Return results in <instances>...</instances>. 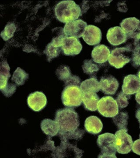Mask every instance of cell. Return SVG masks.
<instances>
[{
    "mask_svg": "<svg viewBox=\"0 0 140 158\" xmlns=\"http://www.w3.org/2000/svg\"><path fill=\"white\" fill-rule=\"evenodd\" d=\"M55 120L58 126L59 134L72 132L78 130L79 126L78 114L71 108L57 110Z\"/></svg>",
    "mask_w": 140,
    "mask_h": 158,
    "instance_id": "cell-1",
    "label": "cell"
},
{
    "mask_svg": "<svg viewBox=\"0 0 140 158\" xmlns=\"http://www.w3.org/2000/svg\"><path fill=\"white\" fill-rule=\"evenodd\" d=\"M56 17L63 23L74 21L82 15L80 7L73 1H64L58 3L55 9Z\"/></svg>",
    "mask_w": 140,
    "mask_h": 158,
    "instance_id": "cell-2",
    "label": "cell"
},
{
    "mask_svg": "<svg viewBox=\"0 0 140 158\" xmlns=\"http://www.w3.org/2000/svg\"><path fill=\"white\" fill-rule=\"evenodd\" d=\"M97 144L101 149L98 158H115L117 152L116 137L115 135L106 133L98 136Z\"/></svg>",
    "mask_w": 140,
    "mask_h": 158,
    "instance_id": "cell-3",
    "label": "cell"
},
{
    "mask_svg": "<svg viewBox=\"0 0 140 158\" xmlns=\"http://www.w3.org/2000/svg\"><path fill=\"white\" fill-rule=\"evenodd\" d=\"M83 93L80 86L68 85L65 86L62 94V103L65 106L75 108L82 102Z\"/></svg>",
    "mask_w": 140,
    "mask_h": 158,
    "instance_id": "cell-4",
    "label": "cell"
},
{
    "mask_svg": "<svg viewBox=\"0 0 140 158\" xmlns=\"http://www.w3.org/2000/svg\"><path fill=\"white\" fill-rule=\"evenodd\" d=\"M132 55V52L125 48H117L112 51L109 62L112 66L119 69L131 61Z\"/></svg>",
    "mask_w": 140,
    "mask_h": 158,
    "instance_id": "cell-5",
    "label": "cell"
},
{
    "mask_svg": "<svg viewBox=\"0 0 140 158\" xmlns=\"http://www.w3.org/2000/svg\"><path fill=\"white\" fill-rule=\"evenodd\" d=\"M117 102L111 96L103 97L99 100L97 105L98 112L106 117H113L119 113Z\"/></svg>",
    "mask_w": 140,
    "mask_h": 158,
    "instance_id": "cell-6",
    "label": "cell"
},
{
    "mask_svg": "<svg viewBox=\"0 0 140 158\" xmlns=\"http://www.w3.org/2000/svg\"><path fill=\"white\" fill-rule=\"evenodd\" d=\"M128 130H120L115 133L117 152L122 154H126L131 151L133 142L131 136L127 134Z\"/></svg>",
    "mask_w": 140,
    "mask_h": 158,
    "instance_id": "cell-7",
    "label": "cell"
},
{
    "mask_svg": "<svg viewBox=\"0 0 140 158\" xmlns=\"http://www.w3.org/2000/svg\"><path fill=\"white\" fill-rule=\"evenodd\" d=\"M61 144L56 148V157L81 158L84 152L65 140H61Z\"/></svg>",
    "mask_w": 140,
    "mask_h": 158,
    "instance_id": "cell-8",
    "label": "cell"
},
{
    "mask_svg": "<svg viewBox=\"0 0 140 158\" xmlns=\"http://www.w3.org/2000/svg\"><path fill=\"white\" fill-rule=\"evenodd\" d=\"M87 24L82 19H78L67 23L64 27V31L67 37H74L77 38L82 37Z\"/></svg>",
    "mask_w": 140,
    "mask_h": 158,
    "instance_id": "cell-9",
    "label": "cell"
},
{
    "mask_svg": "<svg viewBox=\"0 0 140 158\" xmlns=\"http://www.w3.org/2000/svg\"><path fill=\"white\" fill-rule=\"evenodd\" d=\"M61 49L66 56H74L81 52L82 46L78 38L67 37L63 40Z\"/></svg>",
    "mask_w": 140,
    "mask_h": 158,
    "instance_id": "cell-10",
    "label": "cell"
},
{
    "mask_svg": "<svg viewBox=\"0 0 140 158\" xmlns=\"http://www.w3.org/2000/svg\"><path fill=\"white\" fill-rule=\"evenodd\" d=\"M29 107L35 112H39L43 110L47 104L46 96L42 92L36 91L31 94L27 98Z\"/></svg>",
    "mask_w": 140,
    "mask_h": 158,
    "instance_id": "cell-11",
    "label": "cell"
},
{
    "mask_svg": "<svg viewBox=\"0 0 140 158\" xmlns=\"http://www.w3.org/2000/svg\"><path fill=\"white\" fill-rule=\"evenodd\" d=\"M102 34L100 29L95 26L88 25L85 30L82 38L84 41L90 45L99 44Z\"/></svg>",
    "mask_w": 140,
    "mask_h": 158,
    "instance_id": "cell-12",
    "label": "cell"
},
{
    "mask_svg": "<svg viewBox=\"0 0 140 158\" xmlns=\"http://www.w3.org/2000/svg\"><path fill=\"white\" fill-rule=\"evenodd\" d=\"M106 37L108 41L111 44L118 46L125 42L127 35L121 27H115L109 29Z\"/></svg>",
    "mask_w": 140,
    "mask_h": 158,
    "instance_id": "cell-13",
    "label": "cell"
},
{
    "mask_svg": "<svg viewBox=\"0 0 140 158\" xmlns=\"http://www.w3.org/2000/svg\"><path fill=\"white\" fill-rule=\"evenodd\" d=\"M122 88L126 94L131 95L138 93L140 90V79L134 75H129L124 77Z\"/></svg>",
    "mask_w": 140,
    "mask_h": 158,
    "instance_id": "cell-14",
    "label": "cell"
},
{
    "mask_svg": "<svg viewBox=\"0 0 140 158\" xmlns=\"http://www.w3.org/2000/svg\"><path fill=\"white\" fill-rule=\"evenodd\" d=\"M101 91L106 94L114 95L119 87V82L114 77L111 75L102 77L100 82Z\"/></svg>",
    "mask_w": 140,
    "mask_h": 158,
    "instance_id": "cell-15",
    "label": "cell"
},
{
    "mask_svg": "<svg viewBox=\"0 0 140 158\" xmlns=\"http://www.w3.org/2000/svg\"><path fill=\"white\" fill-rule=\"evenodd\" d=\"M120 25L127 36H139L140 33V21L135 17L123 19Z\"/></svg>",
    "mask_w": 140,
    "mask_h": 158,
    "instance_id": "cell-16",
    "label": "cell"
},
{
    "mask_svg": "<svg viewBox=\"0 0 140 158\" xmlns=\"http://www.w3.org/2000/svg\"><path fill=\"white\" fill-rule=\"evenodd\" d=\"M110 55V52L109 49L103 44L96 46L92 52L93 61L98 64H102L107 62Z\"/></svg>",
    "mask_w": 140,
    "mask_h": 158,
    "instance_id": "cell-17",
    "label": "cell"
},
{
    "mask_svg": "<svg viewBox=\"0 0 140 158\" xmlns=\"http://www.w3.org/2000/svg\"><path fill=\"white\" fill-rule=\"evenodd\" d=\"M85 127L88 133L97 135L101 132L103 125L100 119L95 116H91L86 119Z\"/></svg>",
    "mask_w": 140,
    "mask_h": 158,
    "instance_id": "cell-18",
    "label": "cell"
},
{
    "mask_svg": "<svg viewBox=\"0 0 140 158\" xmlns=\"http://www.w3.org/2000/svg\"><path fill=\"white\" fill-rule=\"evenodd\" d=\"M10 68L7 61H3L1 63V72H0V89L1 91L6 90L11 87L13 84H8L9 78L11 77Z\"/></svg>",
    "mask_w": 140,
    "mask_h": 158,
    "instance_id": "cell-19",
    "label": "cell"
},
{
    "mask_svg": "<svg viewBox=\"0 0 140 158\" xmlns=\"http://www.w3.org/2000/svg\"><path fill=\"white\" fill-rule=\"evenodd\" d=\"M99 100V97L94 92L83 93L82 102L84 107L87 110L93 112L96 111Z\"/></svg>",
    "mask_w": 140,
    "mask_h": 158,
    "instance_id": "cell-20",
    "label": "cell"
},
{
    "mask_svg": "<svg viewBox=\"0 0 140 158\" xmlns=\"http://www.w3.org/2000/svg\"><path fill=\"white\" fill-rule=\"evenodd\" d=\"M41 129L50 138L58 135L59 132L58 126L57 122L48 118L43 119L41 123Z\"/></svg>",
    "mask_w": 140,
    "mask_h": 158,
    "instance_id": "cell-21",
    "label": "cell"
},
{
    "mask_svg": "<svg viewBox=\"0 0 140 158\" xmlns=\"http://www.w3.org/2000/svg\"><path fill=\"white\" fill-rule=\"evenodd\" d=\"M80 88L82 93L86 92L97 93L101 90L99 82L95 77H92L82 82Z\"/></svg>",
    "mask_w": 140,
    "mask_h": 158,
    "instance_id": "cell-22",
    "label": "cell"
},
{
    "mask_svg": "<svg viewBox=\"0 0 140 158\" xmlns=\"http://www.w3.org/2000/svg\"><path fill=\"white\" fill-rule=\"evenodd\" d=\"M128 118V113L126 112H121L113 117V121L118 129L128 130L127 126Z\"/></svg>",
    "mask_w": 140,
    "mask_h": 158,
    "instance_id": "cell-23",
    "label": "cell"
},
{
    "mask_svg": "<svg viewBox=\"0 0 140 158\" xmlns=\"http://www.w3.org/2000/svg\"><path fill=\"white\" fill-rule=\"evenodd\" d=\"M29 78V74L19 67L17 68L13 73L11 80L18 86L23 85Z\"/></svg>",
    "mask_w": 140,
    "mask_h": 158,
    "instance_id": "cell-24",
    "label": "cell"
},
{
    "mask_svg": "<svg viewBox=\"0 0 140 158\" xmlns=\"http://www.w3.org/2000/svg\"><path fill=\"white\" fill-rule=\"evenodd\" d=\"M124 48L133 52L140 47V39L139 36H127Z\"/></svg>",
    "mask_w": 140,
    "mask_h": 158,
    "instance_id": "cell-25",
    "label": "cell"
},
{
    "mask_svg": "<svg viewBox=\"0 0 140 158\" xmlns=\"http://www.w3.org/2000/svg\"><path fill=\"white\" fill-rule=\"evenodd\" d=\"M61 50H62L61 48L54 46L52 44L50 43L46 46L44 51V53H45L47 56L48 61L49 62H50L52 59L58 56Z\"/></svg>",
    "mask_w": 140,
    "mask_h": 158,
    "instance_id": "cell-26",
    "label": "cell"
},
{
    "mask_svg": "<svg viewBox=\"0 0 140 158\" xmlns=\"http://www.w3.org/2000/svg\"><path fill=\"white\" fill-rule=\"evenodd\" d=\"M82 69L85 73L90 75H93L99 70L98 65L91 60H86L84 61Z\"/></svg>",
    "mask_w": 140,
    "mask_h": 158,
    "instance_id": "cell-27",
    "label": "cell"
},
{
    "mask_svg": "<svg viewBox=\"0 0 140 158\" xmlns=\"http://www.w3.org/2000/svg\"><path fill=\"white\" fill-rule=\"evenodd\" d=\"M130 97V95L126 94L121 91L118 94L115 100L117 102L118 107L120 109H123L126 108L129 104V100Z\"/></svg>",
    "mask_w": 140,
    "mask_h": 158,
    "instance_id": "cell-28",
    "label": "cell"
},
{
    "mask_svg": "<svg viewBox=\"0 0 140 158\" xmlns=\"http://www.w3.org/2000/svg\"><path fill=\"white\" fill-rule=\"evenodd\" d=\"M16 27L13 23H9L6 25L4 31L1 33V37L5 41L9 40L14 35Z\"/></svg>",
    "mask_w": 140,
    "mask_h": 158,
    "instance_id": "cell-29",
    "label": "cell"
},
{
    "mask_svg": "<svg viewBox=\"0 0 140 158\" xmlns=\"http://www.w3.org/2000/svg\"><path fill=\"white\" fill-rule=\"evenodd\" d=\"M56 74L59 80L66 81L71 76L70 68L67 65H63L60 66L57 69Z\"/></svg>",
    "mask_w": 140,
    "mask_h": 158,
    "instance_id": "cell-30",
    "label": "cell"
},
{
    "mask_svg": "<svg viewBox=\"0 0 140 158\" xmlns=\"http://www.w3.org/2000/svg\"><path fill=\"white\" fill-rule=\"evenodd\" d=\"M131 64L135 68L140 66V47L132 52Z\"/></svg>",
    "mask_w": 140,
    "mask_h": 158,
    "instance_id": "cell-31",
    "label": "cell"
},
{
    "mask_svg": "<svg viewBox=\"0 0 140 158\" xmlns=\"http://www.w3.org/2000/svg\"><path fill=\"white\" fill-rule=\"evenodd\" d=\"M81 80L78 77L75 75L71 76L65 81V86L68 85H75L80 86Z\"/></svg>",
    "mask_w": 140,
    "mask_h": 158,
    "instance_id": "cell-32",
    "label": "cell"
},
{
    "mask_svg": "<svg viewBox=\"0 0 140 158\" xmlns=\"http://www.w3.org/2000/svg\"><path fill=\"white\" fill-rule=\"evenodd\" d=\"M139 137V139H138L134 142L132 149L135 153L140 156V134Z\"/></svg>",
    "mask_w": 140,
    "mask_h": 158,
    "instance_id": "cell-33",
    "label": "cell"
},
{
    "mask_svg": "<svg viewBox=\"0 0 140 158\" xmlns=\"http://www.w3.org/2000/svg\"><path fill=\"white\" fill-rule=\"evenodd\" d=\"M136 117L138 119L139 123H140V107L137 110L135 114Z\"/></svg>",
    "mask_w": 140,
    "mask_h": 158,
    "instance_id": "cell-34",
    "label": "cell"
},
{
    "mask_svg": "<svg viewBox=\"0 0 140 158\" xmlns=\"http://www.w3.org/2000/svg\"><path fill=\"white\" fill-rule=\"evenodd\" d=\"M135 99L138 103L140 105V90L136 94Z\"/></svg>",
    "mask_w": 140,
    "mask_h": 158,
    "instance_id": "cell-35",
    "label": "cell"
},
{
    "mask_svg": "<svg viewBox=\"0 0 140 158\" xmlns=\"http://www.w3.org/2000/svg\"><path fill=\"white\" fill-rule=\"evenodd\" d=\"M137 76L140 79V69L139 70L138 72Z\"/></svg>",
    "mask_w": 140,
    "mask_h": 158,
    "instance_id": "cell-36",
    "label": "cell"
},
{
    "mask_svg": "<svg viewBox=\"0 0 140 158\" xmlns=\"http://www.w3.org/2000/svg\"><path fill=\"white\" fill-rule=\"evenodd\" d=\"M139 39L140 40V34H139Z\"/></svg>",
    "mask_w": 140,
    "mask_h": 158,
    "instance_id": "cell-37",
    "label": "cell"
},
{
    "mask_svg": "<svg viewBox=\"0 0 140 158\" xmlns=\"http://www.w3.org/2000/svg\"></svg>",
    "mask_w": 140,
    "mask_h": 158,
    "instance_id": "cell-38",
    "label": "cell"
}]
</instances>
